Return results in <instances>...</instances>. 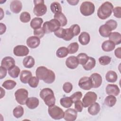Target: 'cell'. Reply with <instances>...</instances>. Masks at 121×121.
I'll return each instance as SVG.
<instances>
[{
    "mask_svg": "<svg viewBox=\"0 0 121 121\" xmlns=\"http://www.w3.org/2000/svg\"><path fill=\"white\" fill-rule=\"evenodd\" d=\"M67 1L71 5H76L78 4L79 0H67Z\"/></svg>",
    "mask_w": 121,
    "mask_h": 121,
    "instance_id": "obj_55",
    "label": "cell"
},
{
    "mask_svg": "<svg viewBox=\"0 0 121 121\" xmlns=\"http://www.w3.org/2000/svg\"><path fill=\"white\" fill-rule=\"evenodd\" d=\"M114 16L120 18L121 17V7H116L112 9Z\"/></svg>",
    "mask_w": 121,
    "mask_h": 121,
    "instance_id": "obj_51",
    "label": "cell"
},
{
    "mask_svg": "<svg viewBox=\"0 0 121 121\" xmlns=\"http://www.w3.org/2000/svg\"><path fill=\"white\" fill-rule=\"evenodd\" d=\"M113 9L112 4L109 1H106L103 3L98 9L97 16L101 19H105L111 15Z\"/></svg>",
    "mask_w": 121,
    "mask_h": 121,
    "instance_id": "obj_3",
    "label": "cell"
},
{
    "mask_svg": "<svg viewBox=\"0 0 121 121\" xmlns=\"http://www.w3.org/2000/svg\"><path fill=\"white\" fill-rule=\"evenodd\" d=\"M1 96H0V98H2V97L5 95V90H3L2 87H1Z\"/></svg>",
    "mask_w": 121,
    "mask_h": 121,
    "instance_id": "obj_56",
    "label": "cell"
},
{
    "mask_svg": "<svg viewBox=\"0 0 121 121\" xmlns=\"http://www.w3.org/2000/svg\"><path fill=\"white\" fill-rule=\"evenodd\" d=\"M73 102L70 96H66L62 97L60 99V104L64 108H68L71 106Z\"/></svg>",
    "mask_w": 121,
    "mask_h": 121,
    "instance_id": "obj_31",
    "label": "cell"
},
{
    "mask_svg": "<svg viewBox=\"0 0 121 121\" xmlns=\"http://www.w3.org/2000/svg\"><path fill=\"white\" fill-rule=\"evenodd\" d=\"M69 53L68 49L65 47H60L56 51V56L60 58L66 57Z\"/></svg>",
    "mask_w": 121,
    "mask_h": 121,
    "instance_id": "obj_33",
    "label": "cell"
},
{
    "mask_svg": "<svg viewBox=\"0 0 121 121\" xmlns=\"http://www.w3.org/2000/svg\"><path fill=\"white\" fill-rule=\"evenodd\" d=\"M60 24L56 19H52L49 21L45 22L42 28L45 34H49L55 32L60 28Z\"/></svg>",
    "mask_w": 121,
    "mask_h": 121,
    "instance_id": "obj_4",
    "label": "cell"
},
{
    "mask_svg": "<svg viewBox=\"0 0 121 121\" xmlns=\"http://www.w3.org/2000/svg\"><path fill=\"white\" fill-rule=\"evenodd\" d=\"M99 62L102 65H107L111 61V58L108 56H101L99 58Z\"/></svg>",
    "mask_w": 121,
    "mask_h": 121,
    "instance_id": "obj_41",
    "label": "cell"
},
{
    "mask_svg": "<svg viewBox=\"0 0 121 121\" xmlns=\"http://www.w3.org/2000/svg\"><path fill=\"white\" fill-rule=\"evenodd\" d=\"M79 63L82 65H84L86 63L88 60L89 56L85 53H80L77 56Z\"/></svg>",
    "mask_w": 121,
    "mask_h": 121,
    "instance_id": "obj_38",
    "label": "cell"
},
{
    "mask_svg": "<svg viewBox=\"0 0 121 121\" xmlns=\"http://www.w3.org/2000/svg\"><path fill=\"white\" fill-rule=\"evenodd\" d=\"M31 16L27 12H23L20 15V20L23 23H27L30 21Z\"/></svg>",
    "mask_w": 121,
    "mask_h": 121,
    "instance_id": "obj_40",
    "label": "cell"
},
{
    "mask_svg": "<svg viewBox=\"0 0 121 121\" xmlns=\"http://www.w3.org/2000/svg\"><path fill=\"white\" fill-rule=\"evenodd\" d=\"M20 72V69L17 66H14L8 70V74L13 78H17L18 77Z\"/></svg>",
    "mask_w": 121,
    "mask_h": 121,
    "instance_id": "obj_34",
    "label": "cell"
},
{
    "mask_svg": "<svg viewBox=\"0 0 121 121\" xmlns=\"http://www.w3.org/2000/svg\"><path fill=\"white\" fill-rule=\"evenodd\" d=\"M35 64V59L31 56H27L23 59V64L25 68L30 69L34 66Z\"/></svg>",
    "mask_w": 121,
    "mask_h": 121,
    "instance_id": "obj_27",
    "label": "cell"
},
{
    "mask_svg": "<svg viewBox=\"0 0 121 121\" xmlns=\"http://www.w3.org/2000/svg\"><path fill=\"white\" fill-rule=\"evenodd\" d=\"M48 112L51 117L54 120H60L63 118L64 112L61 108L57 105L49 107Z\"/></svg>",
    "mask_w": 121,
    "mask_h": 121,
    "instance_id": "obj_7",
    "label": "cell"
},
{
    "mask_svg": "<svg viewBox=\"0 0 121 121\" xmlns=\"http://www.w3.org/2000/svg\"><path fill=\"white\" fill-rule=\"evenodd\" d=\"M74 36L72 31L71 29L69 28H66L65 29V34L64 38H63V40L66 41H69L71 40L73 37Z\"/></svg>",
    "mask_w": 121,
    "mask_h": 121,
    "instance_id": "obj_42",
    "label": "cell"
},
{
    "mask_svg": "<svg viewBox=\"0 0 121 121\" xmlns=\"http://www.w3.org/2000/svg\"><path fill=\"white\" fill-rule=\"evenodd\" d=\"M88 113L92 115H95L97 114L100 111V104L97 103H94L90 105L88 108Z\"/></svg>",
    "mask_w": 121,
    "mask_h": 121,
    "instance_id": "obj_25",
    "label": "cell"
},
{
    "mask_svg": "<svg viewBox=\"0 0 121 121\" xmlns=\"http://www.w3.org/2000/svg\"><path fill=\"white\" fill-rule=\"evenodd\" d=\"M121 47L117 48L116 49H115L114 51V54L116 57L119 59L121 58Z\"/></svg>",
    "mask_w": 121,
    "mask_h": 121,
    "instance_id": "obj_54",
    "label": "cell"
},
{
    "mask_svg": "<svg viewBox=\"0 0 121 121\" xmlns=\"http://www.w3.org/2000/svg\"><path fill=\"white\" fill-rule=\"evenodd\" d=\"M117 78L116 73L112 70L108 71L105 75V79L108 82L114 83L117 81Z\"/></svg>",
    "mask_w": 121,
    "mask_h": 121,
    "instance_id": "obj_29",
    "label": "cell"
},
{
    "mask_svg": "<svg viewBox=\"0 0 121 121\" xmlns=\"http://www.w3.org/2000/svg\"><path fill=\"white\" fill-rule=\"evenodd\" d=\"M13 114L14 116L16 118H19L21 117L24 114V109L23 107L20 105L16 107L13 109Z\"/></svg>",
    "mask_w": 121,
    "mask_h": 121,
    "instance_id": "obj_37",
    "label": "cell"
},
{
    "mask_svg": "<svg viewBox=\"0 0 121 121\" xmlns=\"http://www.w3.org/2000/svg\"><path fill=\"white\" fill-rule=\"evenodd\" d=\"M65 63L68 68L70 69H75L78 66L79 62L77 57L70 56L67 58Z\"/></svg>",
    "mask_w": 121,
    "mask_h": 121,
    "instance_id": "obj_14",
    "label": "cell"
},
{
    "mask_svg": "<svg viewBox=\"0 0 121 121\" xmlns=\"http://www.w3.org/2000/svg\"><path fill=\"white\" fill-rule=\"evenodd\" d=\"M109 40L112 42L115 45H118L121 43V35L120 33L117 32L111 33L109 36Z\"/></svg>",
    "mask_w": 121,
    "mask_h": 121,
    "instance_id": "obj_24",
    "label": "cell"
},
{
    "mask_svg": "<svg viewBox=\"0 0 121 121\" xmlns=\"http://www.w3.org/2000/svg\"><path fill=\"white\" fill-rule=\"evenodd\" d=\"M39 79L36 77H32L28 83L29 86L32 88L36 87L39 84Z\"/></svg>",
    "mask_w": 121,
    "mask_h": 121,
    "instance_id": "obj_43",
    "label": "cell"
},
{
    "mask_svg": "<svg viewBox=\"0 0 121 121\" xmlns=\"http://www.w3.org/2000/svg\"><path fill=\"white\" fill-rule=\"evenodd\" d=\"M22 8V4L19 0H13L10 4V10L16 14L19 13Z\"/></svg>",
    "mask_w": 121,
    "mask_h": 121,
    "instance_id": "obj_18",
    "label": "cell"
},
{
    "mask_svg": "<svg viewBox=\"0 0 121 121\" xmlns=\"http://www.w3.org/2000/svg\"><path fill=\"white\" fill-rule=\"evenodd\" d=\"M63 90L66 93H70L73 88V86L72 84L70 82H65L63 85Z\"/></svg>",
    "mask_w": 121,
    "mask_h": 121,
    "instance_id": "obj_47",
    "label": "cell"
},
{
    "mask_svg": "<svg viewBox=\"0 0 121 121\" xmlns=\"http://www.w3.org/2000/svg\"><path fill=\"white\" fill-rule=\"evenodd\" d=\"M40 43V39L35 36H32L28 37L26 40L27 45L31 48L37 47Z\"/></svg>",
    "mask_w": 121,
    "mask_h": 121,
    "instance_id": "obj_17",
    "label": "cell"
},
{
    "mask_svg": "<svg viewBox=\"0 0 121 121\" xmlns=\"http://www.w3.org/2000/svg\"><path fill=\"white\" fill-rule=\"evenodd\" d=\"M95 60L92 57H89L87 61L85 64L82 66L83 68L86 70H90L95 67Z\"/></svg>",
    "mask_w": 121,
    "mask_h": 121,
    "instance_id": "obj_30",
    "label": "cell"
},
{
    "mask_svg": "<svg viewBox=\"0 0 121 121\" xmlns=\"http://www.w3.org/2000/svg\"><path fill=\"white\" fill-rule=\"evenodd\" d=\"M82 97V94L80 91H78L74 93L70 96V98L71 99L73 103H74L76 101L80 100Z\"/></svg>",
    "mask_w": 121,
    "mask_h": 121,
    "instance_id": "obj_46",
    "label": "cell"
},
{
    "mask_svg": "<svg viewBox=\"0 0 121 121\" xmlns=\"http://www.w3.org/2000/svg\"><path fill=\"white\" fill-rule=\"evenodd\" d=\"M75 109L78 112H81L83 110V104L82 102L80 100L76 101L74 102Z\"/></svg>",
    "mask_w": 121,
    "mask_h": 121,
    "instance_id": "obj_49",
    "label": "cell"
},
{
    "mask_svg": "<svg viewBox=\"0 0 121 121\" xmlns=\"http://www.w3.org/2000/svg\"><path fill=\"white\" fill-rule=\"evenodd\" d=\"M29 52L28 48L25 45H18L14 48V54L17 56H25L28 54Z\"/></svg>",
    "mask_w": 121,
    "mask_h": 121,
    "instance_id": "obj_11",
    "label": "cell"
},
{
    "mask_svg": "<svg viewBox=\"0 0 121 121\" xmlns=\"http://www.w3.org/2000/svg\"><path fill=\"white\" fill-rule=\"evenodd\" d=\"M39 104V99L35 97H31L27 98L26 104L30 109L36 108Z\"/></svg>",
    "mask_w": 121,
    "mask_h": 121,
    "instance_id": "obj_19",
    "label": "cell"
},
{
    "mask_svg": "<svg viewBox=\"0 0 121 121\" xmlns=\"http://www.w3.org/2000/svg\"><path fill=\"white\" fill-rule=\"evenodd\" d=\"M78 48L79 45L78 43L77 42L71 43L67 47L69 54H73L76 53L78 51Z\"/></svg>",
    "mask_w": 121,
    "mask_h": 121,
    "instance_id": "obj_39",
    "label": "cell"
},
{
    "mask_svg": "<svg viewBox=\"0 0 121 121\" xmlns=\"http://www.w3.org/2000/svg\"><path fill=\"white\" fill-rule=\"evenodd\" d=\"M32 77V74L31 71L27 70H23L21 72L20 79L22 83L26 84L28 82L29 79Z\"/></svg>",
    "mask_w": 121,
    "mask_h": 121,
    "instance_id": "obj_20",
    "label": "cell"
},
{
    "mask_svg": "<svg viewBox=\"0 0 121 121\" xmlns=\"http://www.w3.org/2000/svg\"><path fill=\"white\" fill-rule=\"evenodd\" d=\"M54 18L57 20L60 24V26H64L67 24V19L62 12L56 13L54 15Z\"/></svg>",
    "mask_w": 121,
    "mask_h": 121,
    "instance_id": "obj_26",
    "label": "cell"
},
{
    "mask_svg": "<svg viewBox=\"0 0 121 121\" xmlns=\"http://www.w3.org/2000/svg\"><path fill=\"white\" fill-rule=\"evenodd\" d=\"M95 10L94 4L90 1L82 2L80 7V11L84 16H89L93 14Z\"/></svg>",
    "mask_w": 121,
    "mask_h": 121,
    "instance_id": "obj_6",
    "label": "cell"
},
{
    "mask_svg": "<svg viewBox=\"0 0 121 121\" xmlns=\"http://www.w3.org/2000/svg\"><path fill=\"white\" fill-rule=\"evenodd\" d=\"M105 24L107 25L112 29V31L115 29L117 26V22L113 19H110L107 20L105 22Z\"/></svg>",
    "mask_w": 121,
    "mask_h": 121,
    "instance_id": "obj_44",
    "label": "cell"
},
{
    "mask_svg": "<svg viewBox=\"0 0 121 121\" xmlns=\"http://www.w3.org/2000/svg\"><path fill=\"white\" fill-rule=\"evenodd\" d=\"M69 28L72 31L74 36L78 35L80 32V26L78 24H74L71 26Z\"/></svg>",
    "mask_w": 121,
    "mask_h": 121,
    "instance_id": "obj_45",
    "label": "cell"
},
{
    "mask_svg": "<svg viewBox=\"0 0 121 121\" xmlns=\"http://www.w3.org/2000/svg\"><path fill=\"white\" fill-rule=\"evenodd\" d=\"M35 7L33 9L34 14L38 17L44 15L47 12V7L44 4V1L43 0H34Z\"/></svg>",
    "mask_w": 121,
    "mask_h": 121,
    "instance_id": "obj_5",
    "label": "cell"
},
{
    "mask_svg": "<svg viewBox=\"0 0 121 121\" xmlns=\"http://www.w3.org/2000/svg\"><path fill=\"white\" fill-rule=\"evenodd\" d=\"M78 86L82 89L89 90L93 88V84L90 77H83L78 81Z\"/></svg>",
    "mask_w": 121,
    "mask_h": 121,
    "instance_id": "obj_10",
    "label": "cell"
},
{
    "mask_svg": "<svg viewBox=\"0 0 121 121\" xmlns=\"http://www.w3.org/2000/svg\"><path fill=\"white\" fill-rule=\"evenodd\" d=\"M45 34L44 32L43 31L42 27L40 28L35 29L34 30V35L36 37H38L39 38H42Z\"/></svg>",
    "mask_w": 121,
    "mask_h": 121,
    "instance_id": "obj_50",
    "label": "cell"
},
{
    "mask_svg": "<svg viewBox=\"0 0 121 121\" xmlns=\"http://www.w3.org/2000/svg\"><path fill=\"white\" fill-rule=\"evenodd\" d=\"M117 99L116 97L112 95H109L106 96L104 99V104L108 107H111L115 105Z\"/></svg>",
    "mask_w": 121,
    "mask_h": 121,
    "instance_id": "obj_32",
    "label": "cell"
},
{
    "mask_svg": "<svg viewBox=\"0 0 121 121\" xmlns=\"http://www.w3.org/2000/svg\"><path fill=\"white\" fill-rule=\"evenodd\" d=\"M15 60L12 57L10 56H7L4 57L2 60L1 62V66L8 70L15 66Z\"/></svg>",
    "mask_w": 121,
    "mask_h": 121,
    "instance_id": "obj_13",
    "label": "cell"
},
{
    "mask_svg": "<svg viewBox=\"0 0 121 121\" xmlns=\"http://www.w3.org/2000/svg\"><path fill=\"white\" fill-rule=\"evenodd\" d=\"M115 44L110 40H106L104 41L102 44V48L104 52H111L114 49Z\"/></svg>",
    "mask_w": 121,
    "mask_h": 121,
    "instance_id": "obj_23",
    "label": "cell"
},
{
    "mask_svg": "<svg viewBox=\"0 0 121 121\" xmlns=\"http://www.w3.org/2000/svg\"><path fill=\"white\" fill-rule=\"evenodd\" d=\"M7 69L0 66V79H1L5 78L7 75Z\"/></svg>",
    "mask_w": 121,
    "mask_h": 121,
    "instance_id": "obj_52",
    "label": "cell"
},
{
    "mask_svg": "<svg viewBox=\"0 0 121 121\" xmlns=\"http://www.w3.org/2000/svg\"><path fill=\"white\" fill-rule=\"evenodd\" d=\"M28 96L27 90L25 88H19L15 93V96L17 102L21 104H26Z\"/></svg>",
    "mask_w": 121,
    "mask_h": 121,
    "instance_id": "obj_8",
    "label": "cell"
},
{
    "mask_svg": "<svg viewBox=\"0 0 121 121\" xmlns=\"http://www.w3.org/2000/svg\"><path fill=\"white\" fill-rule=\"evenodd\" d=\"M17 85V83L12 80H7L5 81L2 84V87L7 90H11L13 89Z\"/></svg>",
    "mask_w": 121,
    "mask_h": 121,
    "instance_id": "obj_36",
    "label": "cell"
},
{
    "mask_svg": "<svg viewBox=\"0 0 121 121\" xmlns=\"http://www.w3.org/2000/svg\"><path fill=\"white\" fill-rule=\"evenodd\" d=\"M43 23V20L40 17H34L32 19L30 22V26L34 30L37 29L41 27Z\"/></svg>",
    "mask_w": 121,
    "mask_h": 121,
    "instance_id": "obj_28",
    "label": "cell"
},
{
    "mask_svg": "<svg viewBox=\"0 0 121 121\" xmlns=\"http://www.w3.org/2000/svg\"><path fill=\"white\" fill-rule=\"evenodd\" d=\"M77 115V111L75 109L69 108L65 111L63 118L67 121H74L76 120Z\"/></svg>",
    "mask_w": 121,
    "mask_h": 121,
    "instance_id": "obj_12",
    "label": "cell"
},
{
    "mask_svg": "<svg viewBox=\"0 0 121 121\" xmlns=\"http://www.w3.org/2000/svg\"><path fill=\"white\" fill-rule=\"evenodd\" d=\"M90 40L89 34L86 32H82L78 36V41L83 45L87 44Z\"/></svg>",
    "mask_w": 121,
    "mask_h": 121,
    "instance_id": "obj_22",
    "label": "cell"
},
{
    "mask_svg": "<svg viewBox=\"0 0 121 121\" xmlns=\"http://www.w3.org/2000/svg\"><path fill=\"white\" fill-rule=\"evenodd\" d=\"M40 96L48 107L55 105V97L53 91L49 88H44L40 92Z\"/></svg>",
    "mask_w": 121,
    "mask_h": 121,
    "instance_id": "obj_2",
    "label": "cell"
},
{
    "mask_svg": "<svg viewBox=\"0 0 121 121\" xmlns=\"http://www.w3.org/2000/svg\"><path fill=\"white\" fill-rule=\"evenodd\" d=\"M50 9L52 12L54 14L61 12L62 11V8L60 4L57 1L52 3L50 6Z\"/></svg>",
    "mask_w": 121,
    "mask_h": 121,
    "instance_id": "obj_35",
    "label": "cell"
},
{
    "mask_svg": "<svg viewBox=\"0 0 121 121\" xmlns=\"http://www.w3.org/2000/svg\"><path fill=\"white\" fill-rule=\"evenodd\" d=\"M112 29L106 25L104 24L101 26L99 29V32L100 35L104 37H108L112 33Z\"/></svg>",
    "mask_w": 121,
    "mask_h": 121,
    "instance_id": "obj_21",
    "label": "cell"
},
{
    "mask_svg": "<svg viewBox=\"0 0 121 121\" xmlns=\"http://www.w3.org/2000/svg\"><path fill=\"white\" fill-rule=\"evenodd\" d=\"M6 30V26L5 24L0 23V34L2 35L5 32Z\"/></svg>",
    "mask_w": 121,
    "mask_h": 121,
    "instance_id": "obj_53",
    "label": "cell"
},
{
    "mask_svg": "<svg viewBox=\"0 0 121 121\" xmlns=\"http://www.w3.org/2000/svg\"><path fill=\"white\" fill-rule=\"evenodd\" d=\"M36 77L47 84L53 83L55 79V75L53 71L44 66L38 67L35 71Z\"/></svg>",
    "mask_w": 121,
    "mask_h": 121,
    "instance_id": "obj_1",
    "label": "cell"
},
{
    "mask_svg": "<svg viewBox=\"0 0 121 121\" xmlns=\"http://www.w3.org/2000/svg\"><path fill=\"white\" fill-rule=\"evenodd\" d=\"M106 92L108 95L117 96L120 92V90L116 85L108 84L106 87Z\"/></svg>",
    "mask_w": 121,
    "mask_h": 121,
    "instance_id": "obj_16",
    "label": "cell"
},
{
    "mask_svg": "<svg viewBox=\"0 0 121 121\" xmlns=\"http://www.w3.org/2000/svg\"><path fill=\"white\" fill-rule=\"evenodd\" d=\"M97 96L95 93L89 91L87 92L82 99V103L83 107L86 108L95 103L97 100Z\"/></svg>",
    "mask_w": 121,
    "mask_h": 121,
    "instance_id": "obj_9",
    "label": "cell"
},
{
    "mask_svg": "<svg viewBox=\"0 0 121 121\" xmlns=\"http://www.w3.org/2000/svg\"><path fill=\"white\" fill-rule=\"evenodd\" d=\"M54 35L58 37L63 39L65 34V29L60 27L57 30L54 32Z\"/></svg>",
    "mask_w": 121,
    "mask_h": 121,
    "instance_id": "obj_48",
    "label": "cell"
},
{
    "mask_svg": "<svg viewBox=\"0 0 121 121\" xmlns=\"http://www.w3.org/2000/svg\"><path fill=\"white\" fill-rule=\"evenodd\" d=\"M93 84V87L96 88L100 86L102 83V78L101 76L97 73H93L90 77Z\"/></svg>",
    "mask_w": 121,
    "mask_h": 121,
    "instance_id": "obj_15",
    "label": "cell"
}]
</instances>
